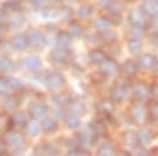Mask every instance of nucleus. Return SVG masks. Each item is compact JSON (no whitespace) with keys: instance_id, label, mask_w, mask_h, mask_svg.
Here are the masks:
<instances>
[{"instance_id":"6","label":"nucleus","mask_w":158,"mask_h":156,"mask_svg":"<svg viewBox=\"0 0 158 156\" xmlns=\"http://www.w3.org/2000/svg\"><path fill=\"white\" fill-rule=\"evenodd\" d=\"M118 144L117 140L113 137H110L108 133L106 135H102V137H99L95 140V146H94V154H99V156H110V154H117Z\"/></svg>"},{"instance_id":"20","label":"nucleus","mask_w":158,"mask_h":156,"mask_svg":"<svg viewBox=\"0 0 158 156\" xmlns=\"http://www.w3.org/2000/svg\"><path fill=\"white\" fill-rule=\"evenodd\" d=\"M27 120H29V115H27V111H23V109H15V111H11L9 117L6 118V126L7 127H13V129H23L25 124H27Z\"/></svg>"},{"instance_id":"41","label":"nucleus","mask_w":158,"mask_h":156,"mask_svg":"<svg viewBox=\"0 0 158 156\" xmlns=\"http://www.w3.org/2000/svg\"><path fill=\"white\" fill-rule=\"evenodd\" d=\"M0 7L7 13H18V11H23V0H4L0 4Z\"/></svg>"},{"instance_id":"15","label":"nucleus","mask_w":158,"mask_h":156,"mask_svg":"<svg viewBox=\"0 0 158 156\" xmlns=\"http://www.w3.org/2000/svg\"><path fill=\"white\" fill-rule=\"evenodd\" d=\"M7 45H9V50L13 52H25V50L31 49L29 45V38H27V32H22V31H16L11 34V38L7 39Z\"/></svg>"},{"instance_id":"26","label":"nucleus","mask_w":158,"mask_h":156,"mask_svg":"<svg viewBox=\"0 0 158 156\" xmlns=\"http://www.w3.org/2000/svg\"><path fill=\"white\" fill-rule=\"evenodd\" d=\"M74 138H76V144H77V146H83V147H86V149H92V151H94L95 137L90 133L86 127H81L77 131H74Z\"/></svg>"},{"instance_id":"58","label":"nucleus","mask_w":158,"mask_h":156,"mask_svg":"<svg viewBox=\"0 0 158 156\" xmlns=\"http://www.w3.org/2000/svg\"><path fill=\"white\" fill-rule=\"evenodd\" d=\"M156 138H158V129H156Z\"/></svg>"},{"instance_id":"56","label":"nucleus","mask_w":158,"mask_h":156,"mask_svg":"<svg viewBox=\"0 0 158 156\" xmlns=\"http://www.w3.org/2000/svg\"><path fill=\"white\" fill-rule=\"evenodd\" d=\"M6 124V117H4V111L0 109V126H4Z\"/></svg>"},{"instance_id":"34","label":"nucleus","mask_w":158,"mask_h":156,"mask_svg":"<svg viewBox=\"0 0 158 156\" xmlns=\"http://www.w3.org/2000/svg\"><path fill=\"white\" fill-rule=\"evenodd\" d=\"M101 38H102V45L106 47V45L120 43L122 34H120V31H118L117 27H111V29H108V31H102V32H101Z\"/></svg>"},{"instance_id":"25","label":"nucleus","mask_w":158,"mask_h":156,"mask_svg":"<svg viewBox=\"0 0 158 156\" xmlns=\"http://www.w3.org/2000/svg\"><path fill=\"white\" fill-rule=\"evenodd\" d=\"M27 25V14L23 11H18V13H11L9 14V20L6 23L7 31L11 32H16V31H22L23 27Z\"/></svg>"},{"instance_id":"23","label":"nucleus","mask_w":158,"mask_h":156,"mask_svg":"<svg viewBox=\"0 0 158 156\" xmlns=\"http://www.w3.org/2000/svg\"><path fill=\"white\" fill-rule=\"evenodd\" d=\"M20 68L27 70V72H38L40 68H43V59L40 58L38 52H34V54H27V56H23L22 61H20Z\"/></svg>"},{"instance_id":"7","label":"nucleus","mask_w":158,"mask_h":156,"mask_svg":"<svg viewBox=\"0 0 158 156\" xmlns=\"http://www.w3.org/2000/svg\"><path fill=\"white\" fill-rule=\"evenodd\" d=\"M129 86H131V99L144 101V102H148L151 99V81L138 76L129 83Z\"/></svg>"},{"instance_id":"44","label":"nucleus","mask_w":158,"mask_h":156,"mask_svg":"<svg viewBox=\"0 0 158 156\" xmlns=\"http://www.w3.org/2000/svg\"><path fill=\"white\" fill-rule=\"evenodd\" d=\"M7 81H9L11 90H13L15 93H18V92H22V90L25 88V83H23L20 77H16L15 74H7Z\"/></svg>"},{"instance_id":"35","label":"nucleus","mask_w":158,"mask_h":156,"mask_svg":"<svg viewBox=\"0 0 158 156\" xmlns=\"http://www.w3.org/2000/svg\"><path fill=\"white\" fill-rule=\"evenodd\" d=\"M23 131H25V135L29 138H38L43 135V131H41V122H40L38 118H31L27 120V124L23 127Z\"/></svg>"},{"instance_id":"11","label":"nucleus","mask_w":158,"mask_h":156,"mask_svg":"<svg viewBox=\"0 0 158 156\" xmlns=\"http://www.w3.org/2000/svg\"><path fill=\"white\" fill-rule=\"evenodd\" d=\"M135 59H137L140 72H146V74L153 72L155 74V68H156V63H158V54L155 50H142L138 56H135Z\"/></svg>"},{"instance_id":"9","label":"nucleus","mask_w":158,"mask_h":156,"mask_svg":"<svg viewBox=\"0 0 158 156\" xmlns=\"http://www.w3.org/2000/svg\"><path fill=\"white\" fill-rule=\"evenodd\" d=\"M124 20H126L128 25H138V27H146V29H148V23H149L148 13L144 11V7L140 4L129 7L126 11V14H124Z\"/></svg>"},{"instance_id":"24","label":"nucleus","mask_w":158,"mask_h":156,"mask_svg":"<svg viewBox=\"0 0 158 156\" xmlns=\"http://www.w3.org/2000/svg\"><path fill=\"white\" fill-rule=\"evenodd\" d=\"M20 104H22V97H20V93H9V95H4V97H0V109L4 111V113H11V111H15V109H18Z\"/></svg>"},{"instance_id":"46","label":"nucleus","mask_w":158,"mask_h":156,"mask_svg":"<svg viewBox=\"0 0 158 156\" xmlns=\"http://www.w3.org/2000/svg\"><path fill=\"white\" fill-rule=\"evenodd\" d=\"M65 153H67L69 156H81V154H83V156H88V154H94V151H92V149H86V147L77 146V144H76L74 147H70V149H67Z\"/></svg>"},{"instance_id":"4","label":"nucleus","mask_w":158,"mask_h":156,"mask_svg":"<svg viewBox=\"0 0 158 156\" xmlns=\"http://www.w3.org/2000/svg\"><path fill=\"white\" fill-rule=\"evenodd\" d=\"M47 59H49V63L52 67L63 68V67H70V63L76 59V56H74V52H72V47H59V45H54V47L49 50Z\"/></svg>"},{"instance_id":"53","label":"nucleus","mask_w":158,"mask_h":156,"mask_svg":"<svg viewBox=\"0 0 158 156\" xmlns=\"http://www.w3.org/2000/svg\"><path fill=\"white\" fill-rule=\"evenodd\" d=\"M79 2H81V0H61V4H65V6H74V7L77 6Z\"/></svg>"},{"instance_id":"27","label":"nucleus","mask_w":158,"mask_h":156,"mask_svg":"<svg viewBox=\"0 0 158 156\" xmlns=\"http://www.w3.org/2000/svg\"><path fill=\"white\" fill-rule=\"evenodd\" d=\"M94 108H95L97 113H115L118 106L115 104V101L110 97V95H101V97L95 101Z\"/></svg>"},{"instance_id":"8","label":"nucleus","mask_w":158,"mask_h":156,"mask_svg":"<svg viewBox=\"0 0 158 156\" xmlns=\"http://www.w3.org/2000/svg\"><path fill=\"white\" fill-rule=\"evenodd\" d=\"M95 70H97V76L113 81V79H117L120 76V61L108 56L102 63H99L97 67H95Z\"/></svg>"},{"instance_id":"19","label":"nucleus","mask_w":158,"mask_h":156,"mask_svg":"<svg viewBox=\"0 0 158 156\" xmlns=\"http://www.w3.org/2000/svg\"><path fill=\"white\" fill-rule=\"evenodd\" d=\"M88 23H90V27H92V29L99 31V32L108 31V29H111V27H117V25H115V22H113V18H111L110 14H106V13H97V14L90 20Z\"/></svg>"},{"instance_id":"14","label":"nucleus","mask_w":158,"mask_h":156,"mask_svg":"<svg viewBox=\"0 0 158 156\" xmlns=\"http://www.w3.org/2000/svg\"><path fill=\"white\" fill-rule=\"evenodd\" d=\"M142 72H140V68H138V65H137V59L133 58V56L120 59V77L128 79V81H133Z\"/></svg>"},{"instance_id":"50","label":"nucleus","mask_w":158,"mask_h":156,"mask_svg":"<svg viewBox=\"0 0 158 156\" xmlns=\"http://www.w3.org/2000/svg\"><path fill=\"white\" fill-rule=\"evenodd\" d=\"M23 2L29 6L31 9H36V11L41 9L43 6H47V0H23Z\"/></svg>"},{"instance_id":"22","label":"nucleus","mask_w":158,"mask_h":156,"mask_svg":"<svg viewBox=\"0 0 158 156\" xmlns=\"http://www.w3.org/2000/svg\"><path fill=\"white\" fill-rule=\"evenodd\" d=\"M108 49L104 45H97V47H90V50L86 52V61L90 67H97L99 63H102L108 58Z\"/></svg>"},{"instance_id":"12","label":"nucleus","mask_w":158,"mask_h":156,"mask_svg":"<svg viewBox=\"0 0 158 156\" xmlns=\"http://www.w3.org/2000/svg\"><path fill=\"white\" fill-rule=\"evenodd\" d=\"M153 126H156V124H142V126H135V133H137L140 147H148V149L153 147V142H155V138H156V131L153 129Z\"/></svg>"},{"instance_id":"59","label":"nucleus","mask_w":158,"mask_h":156,"mask_svg":"<svg viewBox=\"0 0 158 156\" xmlns=\"http://www.w3.org/2000/svg\"><path fill=\"white\" fill-rule=\"evenodd\" d=\"M88 2H95V0H88Z\"/></svg>"},{"instance_id":"17","label":"nucleus","mask_w":158,"mask_h":156,"mask_svg":"<svg viewBox=\"0 0 158 156\" xmlns=\"http://www.w3.org/2000/svg\"><path fill=\"white\" fill-rule=\"evenodd\" d=\"M61 126L65 127L67 131L74 133V131H77V129H81V127H85L83 115H79V113H74V111H69V109H67V113H65L63 118H61Z\"/></svg>"},{"instance_id":"51","label":"nucleus","mask_w":158,"mask_h":156,"mask_svg":"<svg viewBox=\"0 0 158 156\" xmlns=\"http://www.w3.org/2000/svg\"><path fill=\"white\" fill-rule=\"evenodd\" d=\"M7 20H9V13L0 7V23H2V25H6V23H7Z\"/></svg>"},{"instance_id":"52","label":"nucleus","mask_w":158,"mask_h":156,"mask_svg":"<svg viewBox=\"0 0 158 156\" xmlns=\"http://www.w3.org/2000/svg\"><path fill=\"white\" fill-rule=\"evenodd\" d=\"M6 153H7V146H6L4 135H0V154H6Z\"/></svg>"},{"instance_id":"39","label":"nucleus","mask_w":158,"mask_h":156,"mask_svg":"<svg viewBox=\"0 0 158 156\" xmlns=\"http://www.w3.org/2000/svg\"><path fill=\"white\" fill-rule=\"evenodd\" d=\"M40 16L47 22H52V20H58V14H59V6H43L41 9H38Z\"/></svg>"},{"instance_id":"48","label":"nucleus","mask_w":158,"mask_h":156,"mask_svg":"<svg viewBox=\"0 0 158 156\" xmlns=\"http://www.w3.org/2000/svg\"><path fill=\"white\" fill-rule=\"evenodd\" d=\"M146 43H148V45L155 50V52H156V50H158V31H148Z\"/></svg>"},{"instance_id":"1","label":"nucleus","mask_w":158,"mask_h":156,"mask_svg":"<svg viewBox=\"0 0 158 156\" xmlns=\"http://www.w3.org/2000/svg\"><path fill=\"white\" fill-rule=\"evenodd\" d=\"M124 117H126V122H128V124H131V126L151 124V122H149L148 102H144V101H135V99H131L128 104H126Z\"/></svg>"},{"instance_id":"28","label":"nucleus","mask_w":158,"mask_h":156,"mask_svg":"<svg viewBox=\"0 0 158 156\" xmlns=\"http://www.w3.org/2000/svg\"><path fill=\"white\" fill-rule=\"evenodd\" d=\"M118 144L124 147V149H128L131 154H133V151H135L137 147H140L135 129H126V131L122 133V137H120V142H118Z\"/></svg>"},{"instance_id":"3","label":"nucleus","mask_w":158,"mask_h":156,"mask_svg":"<svg viewBox=\"0 0 158 156\" xmlns=\"http://www.w3.org/2000/svg\"><path fill=\"white\" fill-rule=\"evenodd\" d=\"M129 83H131V81L120 77V76L111 81V86H110L108 95L115 101L117 106L128 104L129 101H131V86H129Z\"/></svg>"},{"instance_id":"33","label":"nucleus","mask_w":158,"mask_h":156,"mask_svg":"<svg viewBox=\"0 0 158 156\" xmlns=\"http://www.w3.org/2000/svg\"><path fill=\"white\" fill-rule=\"evenodd\" d=\"M67 109H69V111H74V113H79V115H85V113L88 111V104L85 102L83 97L72 95L70 101L67 102Z\"/></svg>"},{"instance_id":"43","label":"nucleus","mask_w":158,"mask_h":156,"mask_svg":"<svg viewBox=\"0 0 158 156\" xmlns=\"http://www.w3.org/2000/svg\"><path fill=\"white\" fill-rule=\"evenodd\" d=\"M126 36H135V38H144L148 36V29L146 27H138V25H128L126 29Z\"/></svg>"},{"instance_id":"47","label":"nucleus","mask_w":158,"mask_h":156,"mask_svg":"<svg viewBox=\"0 0 158 156\" xmlns=\"http://www.w3.org/2000/svg\"><path fill=\"white\" fill-rule=\"evenodd\" d=\"M9 93H13V90H11V84L7 81V74H0V97L9 95Z\"/></svg>"},{"instance_id":"36","label":"nucleus","mask_w":158,"mask_h":156,"mask_svg":"<svg viewBox=\"0 0 158 156\" xmlns=\"http://www.w3.org/2000/svg\"><path fill=\"white\" fill-rule=\"evenodd\" d=\"M32 153H34V154H61V149H59V146L54 144V142H43V144H40L38 147H34Z\"/></svg>"},{"instance_id":"54","label":"nucleus","mask_w":158,"mask_h":156,"mask_svg":"<svg viewBox=\"0 0 158 156\" xmlns=\"http://www.w3.org/2000/svg\"><path fill=\"white\" fill-rule=\"evenodd\" d=\"M6 32H7V27L0 23V39H2V38H4V36H6Z\"/></svg>"},{"instance_id":"55","label":"nucleus","mask_w":158,"mask_h":156,"mask_svg":"<svg viewBox=\"0 0 158 156\" xmlns=\"http://www.w3.org/2000/svg\"><path fill=\"white\" fill-rule=\"evenodd\" d=\"M47 4H49V6H59L61 0H47Z\"/></svg>"},{"instance_id":"45","label":"nucleus","mask_w":158,"mask_h":156,"mask_svg":"<svg viewBox=\"0 0 158 156\" xmlns=\"http://www.w3.org/2000/svg\"><path fill=\"white\" fill-rule=\"evenodd\" d=\"M106 49H108V54L111 56V58L115 59H120L124 58V47L120 45V43H113V45H106Z\"/></svg>"},{"instance_id":"57","label":"nucleus","mask_w":158,"mask_h":156,"mask_svg":"<svg viewBox=\"0 0 158 156\" xmlns=\"http://www.w3.org/2000/svg\"><path fill=\"white\" fill-rule=\"evenodd\" d=\"M0 50H2V39H0Z\"/></svg>"},{"instance_id":"49","label":"nucleus","mask_w":158,"mask_h":156,"mask_svg":"<svg viewBox=\"0 0 158 156\" xmlns=\"http://www.w3.org/2000/svg\"><path fill=\"white\" fill-rule=\"evenodd\" d=\"M58 146H63V147H65V151H67V149H70V147H74V146H76V138H74V133H70L69 137H59Z\"/></svg>"},{"instance_id":"13","label":"nucleus","mask_w":158,"mask_h":156,"mask_svg":"<svg viewBox=\"0 0 158 156\" xmlns=\"http://www.w3.org/2000/svg\"><path fill=\"white\" fill-rule=\"evenodd\" d=\"M27 38H29V45L34 52H41L47 49V38H45V31L40 27H29L25 31Z\"/></svg>"},{"instance_id":"2","label":"nucleus","mask_w":158,"mask_h":156,"mask_svg":"<svg viewBox=\"0 0 158 156\" xmlns=\"http://www.w3.org/2000/svg\"><path fill=\"white\" fill-rule=\"evenodd\" d=\"M4 140H6V146H7V153H11V154H22L29 147V137L25 135L23 129L6 127Z\"/></svg>"},{"instance_id":"21","label":"nucleus","mask_w":158,"mask_h":156,"mask_svg":"<svg viewBox=\"0 0 158 156\" xmlns=\"http://www.w3.org/2000/svg\"><path fill=\"white\" fill-rule=\"evenodd\" d=\"M40 122H41V131H43V135H47V137H54V135H58L59 129H61V120L56 118L52 113L45 115Z\"/></svg>"},{"instance_id":"10","label":"nucleus","mask_w":158,"mask_h":156,"mask_svg":"<svg viewBox=\"0 0 158 156\" xmlns=\"http://www.w3.org/2000/svg\"><path fill=\"white\" fill-rule=\"evenodd\" d=\"M27 115H29L31 118H38V120H41V118L45 117V115H49L50 113V102L49 101H45V99H31L29 102H27Z\"/></svg>"},{"instance_id":"31","label":"nucleus","mask_w":158,"mask_h":156,"mask_svg":"<svg viewBox=\"0 0 158 156\" xmlns=\"http://www.w3.org/2000/svg\"><path fill=\"white\" fill-rule=\"evenodd\" d=\"M70 97H72V93L67 92V88H65V90H59V92H52L50 97H49L50 108H54V106L67 108V102L70 101Z\"/></svg>"},{"instance_id":"16","label":"nucleus","mask_w":158,"mask_h":156,"mask_svg":"<svg viewBox=\"0 0 158 156\" xmlns=\"http://www.w3.org/2000/svg\"><path fill=\"white\" fill-rule=\"evenodd\" d=\"M97 14V7H95V2H88V0H81L77 6H76V18H79L81 22H90Z\"/></svg>"},{"instance_id":"18","label":"nucleus","mask_w":158,"mask_h":156,"mask_svg":"<svg viewBox=\"0 0 158 156\" xmlns=\"http://www.w3.org/2000/svg\"><path fill=\"white\" fill-rule=\"evenodd\" d=\"M122 47L124 50L128 52V56H138L144 47H146V39L144 38H135V36H126V38L122 39Z\"/></svg>"},{"instance_id":"42","label":"nucleus","mask_w":158,"mask_h":156,"mask_svg":"<svg viewBox=\"0 0 158 156\" xmlns=\"http://www.w3.org/2000/svg\"><path fill=\"white\" fill-rule=\"evenodd\" d=\"M148 109H149V122L158 124V99H149Z\"/></svg>"},{"instance_id":"37","label":"nucleus","mask_w":158,"mask_h":156,"mask_svg":"<svg viewBox=\"0 0 158 156\" xmlns=\"http://www.w3.org/2000/svg\"><path fill=\"white\" fill-rule=\"evenodd\" d=\"M72 43H74V38L70 36V32L67 29H61L59 27L58 32H56V41H54V45H59V47H72ZM52 45V47H54Z\"/></svg>"},{"instance_id":"40","label":"nucleus","mask_w":158,"mask_h":156,"mask_svg":"<svg viewBox=\"0 0 158 156\" xmlns=\"http://www.w3.org/2000/svg\"><path fill=\"white\" fill-rule=\"evenodd\" d=\"M72 18H76V7H74V6H65V4H59L58 20H61V22H70Z\"/></svg>"},{"instance_id":"29","label":"nucleus","mask_w":158,"mask_h":156,"mask_svg":"<svg viewBox=\"0 0 158 156\" xmlns=\"http://www.w3.org/2000/svg\"><path fill=\"white\" fill-rule=\"evenodd\" d=\"M65 29L70 32V36L74 39H81L83 38V34L86 32V29H88V25L85 23V22H81L79 18H72L70 22H67V27Z\"/></svg>"},{"instance_id":"32","label":"nucleus","mask_w":158,"mask_h":156,"mask_svg":"<svg viewBox=\"0 0 158 156\" xmlns=\"http://www.w3.org/2000/svg\"><path fill=\"white\" fill-rule=\"evenodd\" d=\"M18 68L20 63H16L7 54H0V74H15V72H18Z\"/></svg>"},{"instance_id":"30","label":"nucleus","mask_w":158,"mask_h":156,"mask_svg":"<svg viewBox=\"0 0 158 156\" xmlns=\"http://www.w3.org/2000/svg\"><path fill=\"white\" fill-rule=\"evenodd\" d=\"M85 127H86L90 133L95 137V140H97L99 137H102V135H106V133H108V129H110V127L106 126V124H104V122H102V120H101L99 117L90 118L88 122L85 124Z\"/></svg>"},{"instance_id":"5","label":"nucleus","mask_w":158,"mask_h":156,"mask_svg":"<svg viewBox=\"0 0 158 156\" xmlns=\"http://www.w3.org/2000/svg\"><path fill=\"white\" fill-rule=\"evenodd\" d=\"M69 84V79L65 76V72H61L59 68H52V70H47L45 74V79L41 83V86L45 88L47 92H59V90H65Z\"/></svg>"},{"instance_id":"38","label":"nucleus","mask_w":158,"mask_h":156,"mask_svg":"<svg viewBox=\"0 0 158 156\" xmlns=\"http://www.w3.org/2000/svg\"><path fill=\"white\" fill-rule=\"evenodd\" d=\"M83 39L86 41V45H90V47H97V45H102V38H101V32L95 29H92V27H88L86 29V32L83 34Z\"/></svg>"}]
</instances>
